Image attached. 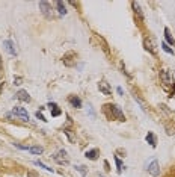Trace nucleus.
<instances>
[{"mask_svg": "<svg viewBox=\"0 0 175 177\" xmlns=\"http://www.w3.org/2000/svg\"><path fill=\"white\" fill-rule=\"evenodd\" d=\"M63 133H65V135H67V136H68V139H70L71 142H72V141H74V139H76V136H74V135H72V133H71V130L65 129V130H63Z\"/></svg>", "mask_w": 175, "mask_h": 177, "instance_id": "nucleus-24", "label": "nucleus"}, {"mask_svg": "<svg viewBox=\"0 0 175 177\" xmlns=\"http://www.w3.org/2000/svg\"><path fill=\"white\" fill-rule=\"evenodd\" d=\"M134 100H136V102H138V103L140 105V107H142V111H143V112H147V105H145V103H143V102L140 100V98L138 97V95H134Z\"/></svg>", "mask_w": 175, "mask_h": 177, "instance_id": "nucleus-23", "label": "nucleus"}, {"mask_svg": "<svg viewBox=\"0 0 175 177\" xmlns=\"http://www.w3.org/2000/svg\"><path fill=\"white\" fill-rule=\"evenodd\" d=\"M39 9L42 11V14L46 15L47 18L51 17V5L48 2H39Z\"/></svg>", "mask_w": 175, "mask_h": 177, "instance_id": "nucleus-8", "label": "nucleus"}, {"mask_svg": "<svg viewBox=\"0 0 175 177\" xmlns=\"http://www.w3.org/2000/svg\"><path fill=\"white\" fill-rule=\"evenodd\" d=\"M86 157H88V159H91V161H97V159H98V150H97V148H94V150L86 152Z\"/></svg>", "mask_w": 175, "mask_h": 177, "instance_id": "nucleus-15", "label": "nucleus"}, {"mask_svg": "<svg viewBox=\"0 0 175 177\" xmlns=\"http://www.w3.org/2000/svg\"><path fill=\"white\" fill-rule=\"evenodd\" d=\"M35 115H36V118H38V120H41V121H47L46 118H44V115H42V114H41V112H39V111H38V112H36Z\"/></svg>", "mask_w": 175, "mask_h": 177, "instance_id": "nucleus-25", "label": "nucleus"}, {"mask_svg": "<svg viewBox=\"0 0 175 177\" xmlns=\"http://www.w3.org/2000/svg\"><path fill=\"white\" fill-rule=\"evenodd\" d=\"M76 55L72 53V52H68V53H65L63 55V58H62V62L67 65V67H74L76 65Z\"/></svg>", "mask_w": 175, "mask_h": 177, "instance_id": "nucleus-4", "label": "nucleus"}, {"mask_svg": "<svg viewBox=\"0 0 175 177\" xmlns=\"http://www.w3.org/2000/svg\"><path fill=\"white\" fill-rule=\"evenodd\" d=\"M162 48H163L164 52H166V53H169V55H172V56H174V50H172V48H171V46H168V44H166V43H162Z\"/></svg>", "mask_w": 175, "mask_h": 177, "instance_id": "nucleus-20", "label": "nucleus"}, {"mask_svg": "<svg viewBox=\"0 0 175 177\" xmlns=\"http://www.w3.org/2000/svg\"><path fill=\"white\" fill-rule=\"evenodd\" d=\"M116 91H118V94H119V95H124V91H122V88H121V86H118Z\"/></svg>", "mask_w": 175, "mask_h": 177, "instance_id": "nucleus-30", "label": "nucleus"}, {"mask_svg": "<svg viewBox=\"0 0 175 177\" xmlns=\"http://www.w3.org/2000/svg\"><path fill=\"white\" fill-rule=\"evenodd\" d=\"M115 164H116V168H118V173H121L122 171V168H125V166L122 165V162H121V159L115 156Z\"/></svg>", "mask_w": 175, "mask_h": 177, "instance_id": "nucleus-22", "label": "nucleus"}, {"mask_svg": "<svg viewBox=\"0 0 175 177\" xmlns=\"http://www.w3.org/2000/svg\"><path fill=\"white\" fill-rule=\"evenodd\" d=\"M53 159H55L58 164H60V165H67V164H68V156H67V152H65V150H59L58 153H55Z\"/></svg>", "mask_w": 175, "mask_h": 177, "instance_id": "nucleus-2", "label": "nucleus"}, {"mask_svg": "<svg viewBox=\"0 0 175 177\" xmlns=\"http://www.w3.org/2000/svg\"><path fill=\"white\" fill-rule=\"evenodd\" d=\"M164 43H166L168 46H172V47L175 46V39H174V36L171 35V30H169L168 27H164Z\"/></svg>", "mask_w": 175, "mask_h": 177, "instance_id": "nucleus-11", "label": "nucleus"}, {"mask_svg": "<svg viewBox=\"0 0 175 177\" xmlns=\"http://www.w3.org/2000/svg\"><path fill=\"white\" fill-rule=\"evenodd\" d=\"M36 165L39 166V168H44V170H46V171H51V173H53V171H55V170H53V168H50V166H47L46 164H42V162H41V161H36L35 162Z\"/></svg>", "mask_w": 175, "mask_h": 177, "instance_id": "nucleus-21", "label": "nucleus"}, {"mask_svg": "<svg viewBox=\"0 0 175 177\" xmlns=\"http://www.w3.org/2000/svg\"><path fill=\"white\" fill-rule=\"evenodd\" d=\"M26 177H38V176H36L35 173H27V176Z\"/></svg>", "mask_w": 175, "mask_h": 177, "instance_id": "nucleus-31", "label": "nucleus"}, {"mask_svg": "<svg viewBox=\"0 0 175 177\" xmlns=\"http://www.w3.org/2000/svg\"><path fill=\"white\" fill-rule=\"evenodd\" d=\"M168 129V135H174L175 133V127H166Z\"/></svg>", "mask_w": 175, "mask_h": 177, "instance_id": "nucleus-29", "label": "nucleus"}, {"mask_svg": "<svg viewBox=\"0 0 175 177\" xmlns=\"http://www.w3.org/2000/svg\"><path fill=\"white\" fill-rule=\"evenodd\" d=\"M148 173L151 174V176L154 177H157V176H160V165H159V162L154 159L151 164L148 165Z\"/></svg>", "mask_w": 175, "mask_h": 177, "instance_id": "nucleus-6", "label": "nucleus"}, {"mask_svg": "<svg viewBox=\"0 0 175 177\" xmlns=\"http://www.w3.org/2000/svg\"><path fill=\"white\" fill-rule=\"evenodd\" d=\"M98 89H100V93H103L104 95L112 94V88H110V85L106 82V80H100L98 82Z\"/></svg>", "mask_w": 175, "mask_h": 177, "instance_id": "nucleus-7", "label": "nucleus"}, {"mask_svg": "<svg viewBox=\"0 0 175 177\" xmlns=\"http://www.w3.org/2000/svg\"><path fill=\"white\" fill-rule=\"evenodd\" d=\"M106 107H109V109H110L112 117H115L118 121H125V115H124V112L121 111V107L118 106V105H107Z\"/></svg>", "mask_w": 175, "mask_h": 177, "instance_id": "nucleus-1", "label": "nucleus"}, {"mask_svg": "<svg viewBox=\"0 0 175 177\" xmlns=\"http://www.w3.org/2000/svg\"><path fill=\"white\" fill-rule=\"evenodd\" d=\"M160 80L163 83V88L164 89H168L171 85H172V79H171V76H169V73L166 70H160Z\"/></svg>", "mask_w": 175, "mask_h": 177, "instance_id": "nucleus-3", "label": "nucleus"}, {"mask_svg": "<svg viewBox=\"0 0 175 177\" xmlns=\"http://www.w3.org/2000/svg\"><path fill=\"white\" fill-rule=\"evenodd\" d=\"M12 114H14V115H17V117H20L21 120H24V121H27V120H29V114H27V111H26L24 107L15 106L14 109H12Z\"/></svg>", "mask_w": 175, "mask_h": 177, "instance_id": "nucleus-5", "label": "nucleus"}, {"mask_svg": "<svg viewBox=\"0 0 175 177\" xmlns=\"http://www.w3.org/2000/svg\"><path fill=\"white\" fill-rule=\"evenodd\" d=\"M3 46H5V48H6V52H8L9 55H12V56H15V55H17V50H15V46H14V43H12L11 39H5V41H3Z\"/></svg>", "mask_w": 175, "mask_h": 177, "instance_id": "nucleus-10", "label": "nucleus"}, {"mask_svg": "<svg viewBox=\"0 0 175 177\" xmlns=\"http://www.w3.org/2000/svg\"><path fill=\"white\" fill-rule=\"evenodd\" d=\"M21 82H23L21 77H15V79H14V85H21Z\"/></svg>", "mask_w": 175, "mask_h": 177, "instance_id": "nucleus-27", "label": "nucleus"}, {"mask_svg": "<svg viewBox=\"0 0 175 177\" xmlns=\"http://www.w3.org/2000/svg\"><path fill=\"white\" fill-rule=\"evenodd\" d=\"M76 170H77V171H80V173H82V176H86V171L83 170L82 165H77V166H76Z\"/></svg>", "mask_w": 175, "mask_h": 177, "instance_id": "nucleus-26", "label": "nucleus"}, {"mask_svg": "<svg viewBox=\"0 0 175 177\" xmlns=\"http://www.w3.org/2000/svg\"><path fill=\"white\" fill-rule=\"evenodd\" d=\"M15 147H18L20 150H29V147H26V145H21V144H14Z\"/></svg>", "mask_w": 175, "mask_h": 177, "instance_id": "nucleus-28", "label": "nucleus"}, {"mask_svg": "<svg viewBox=\"0 0 175 177\" xmlns=\"http://www.w3.org/2000/svg\"><path fill=\"white\" fill-rule=\"evenodd\" d=\"M147 142L151 145V147H155V136H154V133L152 132H148V135H147Z\"/></svg>", "mask_w": 175, "mask_h": 177, "instance_id": "nucleus-16", "label": "nucleus"}, {"mask_svg": "<svg viewBox=\"0 0 175 177\" xmlns=\"http://www.w3.org/2000/svg\"><path fill=\"white\" fill-rule=\"evenodd\" d=\"M131 6H133L134 12H136V14H138V15L140 17V20H143V14H142V9H140L139 3H138V2H133V3H131Z\"/></svg>", "mask_w": 175, "mask_h": 177, "instance_id": "nucleus-17", "label": "nucleus"}, {"mask_svg": "<svg viewBox=\"0 0 175 177\" xmlns=\"http://www.w3.org/2000/svg\"><path fill=\"white\" fill-rule=\"evenodd\" d=\"M56 6H58V11L60 15H65L67 14V8H65L63 2H56Z\"/></svg>", "mask_w": 175, "mask_h": 177, "instance_id": "nucleus-19", "label": "nucleus"}, {"mask_svg": "<svg viewBox=\"0 0 175 177\" xmlns=\"http://www.w3.org/2000/svg\"><path fill=\"white\" fill-rule=\"evenodd\" d=\"M143 46H145V50H148L150 53L155 55V44H154L152 38H145L143 39Z\"/></svg>", "mask_w": 175, "mask_h": 177, "instance_id": "nucleus-9", "label": "nucleus"}, {"mask_svg": "<svg viewBox=\"0 0 175 177\" xmlns=\"http://www.w3.org/2000/svg\"><path fill=\"white\" fill-rule=\"evenodd\" d=\"M29 152L33 154H41L44 152V148H42L41 145H33V147H29Z\"/></svg>", "mask_w": 175, "mask_h": 177, "instance_id": "nucleus-18", "label": "nucleus"}, {"mask_svg": "<svg viewBox=\"0 0 175 177\" xmlns=\"http://www.w3.org/2000/svg\"><path fill=\"white\" fill-rule=\"evenodd\" d=\"M68 102L71 103V106L76 107V109H80V107H82V100H80L77 95H70V97H68Z\"/></svg>", "mask_w": 175, "mask_h": 177, "instance_id": "nucleus-12", "label": "nucleus"}, {"mask_svg": "<svg viewBox=\"0 0 175 177\" xmlns=\"http://www.w3.org/2000/svg\"><path fill=\"white\" fill-rule=\"evenodd\" d=\"M17 98L20 100V102H26V103H29L32 98H30V95L27 94V91H24V89H20L18 93H17Z\"/></svg>", "mask_w": 175, "mask_h": 177, "instance_id": "nucleus-13", "label": "nucleus"}, {"mask_svg": "<svg viewBox=\"0 0 175 177\" xmlns=\"http://www.w3.org/2000/svg\"><path fill=\"white\" fill-rule=\"evenodd\" d=\"M48 107H50L51 117H59V115L62 114V111L59 109V106L56 105V103H53V102H50V103H48Z\"/></svg>", "mask_w": 175, "mask_h": 177, "instance_id": "nucleus-14", "label": "nucleus"}]
</instances>
